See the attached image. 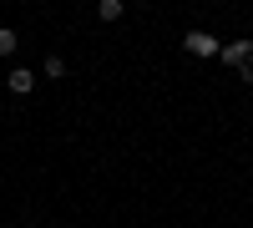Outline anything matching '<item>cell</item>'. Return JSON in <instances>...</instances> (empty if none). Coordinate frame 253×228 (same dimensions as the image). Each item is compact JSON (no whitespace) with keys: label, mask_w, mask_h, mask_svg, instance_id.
Here are the masks:
<instances>
[{"label":"cell","mask_w":253,"mask_h":228,"mask_svg":"<svg viewBox=\"0 0 253 228\" xmlns=\"http://www.w3.org/2000/svg\"><path fill=\"white\" fill-rule=\"evenodd\" d=\"M5 87H10V96H31V91H36V71H31V66H15V71L5 76Z\"/></svg>","instance_id":"3957f363"},{"label":"cell","mask_w":253,"mask_h":228,"mask_svg":"<svg viewBox=\"0 0 253 228\" xmlns=\"http://www.w3.org/2000/svg\"><path fill=\"white\" fill-rule=\"evenodd\" d=\"M96 15L112 26V20H122V15H126V5H122V0H101V5H96Z\"/></svg>","instance_id":"5b68a950"},{"label":"cell","mask_w":253,"mask_h":228,"mask_svg":"<svg viewBox=\"0 0 253 228\" xmlns=\"http://www.w3.org/2000/svg\"><path fill=\"white\" fill-rule=\"evenodd\" d=\"M238 81H243V87H253V61H248V66H238Z\"/></svg>","instance_id":"52a82bcc"},{"label":"cell","mask_w":253,"mask_h":228,"mask_svg":"<svg viewBox=\"0 0 253 228\" xmlns=\"http://www.w3.org/2000/svg\"><path fill=\"white\" fill-rule=\"evenodd\" d=\"M41 71H46L51 81H61V76H66V56H46V61H41Z\"/></svg>","instance_id":"8992f818"},{"label":"cell","mask_w":253,"mask_h":228,"mask_svg":"<svg viewBox=\"0 0 253 228\" xmlns=\"http://www.w3.org/2000/svg\"><path fill=\"white\" fill-rule=\"evenodd\" d=\"M218 61H223V66H248V61H253V41H223Z\"/></svg>","instance_id":"7a4b0ae2"},{"label":"cell","mask_w":253,"mask_h":228,"mask_svg":"<svg viewBox=\"0 0 253 228\" xmlns=\"http://www.w3.org/2000/svg\"><path fill=\"white\" fill-rule=\"evenodd\" d=\"M15 46H20V36H15L10 26H0V61H10V56H15Z\"/></svg>","instance_id":"277c9868"},{"label":"cell","mask_w":253,"mask_h":228,"mask_svg":"<svg viewBox=\"0 0 253 228\" xmlns=\"http://www.w3.org/2000/svg\"><path fill=\"white\" fill-rule=\"evenodd\" d=\"M182 51L208 61V56H218V51H223V41H218V36H208V31H187V36H182Z\"/></svg>","instance_id":"6da1fadb"}]
</instances>
